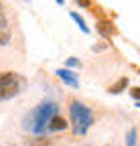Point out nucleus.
I'll return each instance as SVG.
<instances>
[{"label":"nucleus","instance_id":"f257e3e1","mask_svg":"<svg viewBox=\"0 0 140 146\" xmlns=\"http://www.w3.org/2000/svg\"><path fill=\"white\" fill-rule=\"evenodd\" d=\"M57 110H59V108H57L55 102H43V104H39L31 114H27L25 124H23L25 130H29V132H33V134H43V132H47V126H49L51 118L57 116Z\"/></svg>","mask_w":140,"mask_h":146},{"label":"nucleus","instance_id":"f03ea898","mask_svg":"<svg viewBox=\"0 0 140 146\" xmlns=\"http://www.w3.org/2000/svg\"><path fill=\"white\" fill-rule=\"evenodd\" d=\"M69 120H71V126H73V134L75 136H85L87 130L94 126V114L92 110L87 108L85 104L81 102H71L69 106Z\"/></svg>","mask_w":140,"mask_h":146},{"label":"nucleus","instance_id":"7ed1b4c3","mask_svg":"<svg viewBox=\"0 0 140 146\" xmlns=\"http://www.w3.org/2000/svg\"><path fill=\"white\" fill-rule=\"evenodd\" d=\"M23 89H25V77H21L14 71L0 73V102L16 98Z\"/></svg>","mask_w":140,"mask_h":146},{"label":"nucleus","instance_id":"20e7f679","mask_svg":"<svg viewBox=\"0 0 140 146\" xmlns=\"http://www.w3.org/2000/svg\"><path fill=\"white\" fill-rule=\"evenodd\" d=\"M10 25L4 16V10H2V4H0V47H4L10 43Z\"/></svg>","mask_w":140,"mask_h":146},{"label":"nucleus","instance_id":"39448f33","mask_svg":"<svg viewBox=\"0 0 140 146\" xmlns=\"http://www.w3.org/2000/svg\"><path fill=\"white\" fill-rule=\"evenodd\" d=\"M55 73H57V77H59L63 83L71 85V87H79V79H77V75H75L73 71H69V69H57Z\"/></svg>","mask_w":140,"mask_h":146},{"label":"nucleus","instance_id":"423d86ee","mask_svg":"<svg viewBox=\"0 0 140 146\" xmlns=\"http://www.w3.org/2000/svg\"><path fill=\"white\" fill-rule=\"evenodd\" d=\"M65 128H67V122L61 116H53L51 122H49V126H47V132H61Z\"/></svg>","mask_w":140,"mask_h":146},{"label":"nucleus","instance_id":"0eeeda50","mask_svg":"<svg viewBox=\"0 0 140 146\" xmlns=\"http://www.w3.org/2000/svg\"><path fill=\"white\" fill-rule=\"evenodd\" d=\"M98 31H100L104 36H112V35L116 33V29L112 27V23H100V25H98Z\"/></svg>","mask_w":140,"mask_h":146},{"label":"nucleus","instance_id":"6e6552de","mask_svg":"<svg viewBox=\"0 0 140 146\" xmlns=\"http://www.w3.org/2000/svg\"><path fill=\"white\" fill-rule=\"evenodd\" d=\"M136 144H138V132L136 128H130L126 132V146H136Z\"/></svg>","mask_w":140,"mask_h":146},{"label":"nucleus","instance_id":"1a4fd4ad","mask_svg":"<svg viewBox=\"0 0 140 146\" xmlns=\"http://www.w3.org/2000/svg\"><path fill=\"white\" fill-rule=\"evenodd\" d=\"M71 18H73V21L77 23V27H79V29H81V31H83L85 35H87V33H90V29H87V25H85V21H83V18H81V16H79L77 12H71Z\"/></svg>","mask_w":140,"mask_h":146},{"label":"nucleus","instance_id":"9d476101","mask_svg":"<svg viewBox=\"0 0 140 146\" xmlns=\"http://www.w3.org/2000/svg\"><path fill=\"white\" fill-rule=\"evenodd\" d=\"M126 85H128V79H126V77H122L116 85H112V87H110V94H120L122 87H126Z\"/></svg>","mask_w":140,"mask_h":146},{"label":"nucleus","instance_id":"9b49d317","mask_svg":"<svg viewBox=\"0 0 140 146\" xmlns=\"http://www.w3.org/2000/svg\"><path fill=\"white\" fill-rule=\"evenodd\" d=\"M31 146H49V140L47 138H35L31 142Z\"/></svg>","mask_w":140,"mask_h":146},{"label":"nucleus","instance_id":"f8f14e48","mask_svg":"<svg viewBox=\"0 0 140 146\" xmlns=\"http://www.w3.org/2000/svg\"><path fill=\"white\" fill-rule=\"evenodd\" d=\"M130 96H132L134 100H138V102H140V87H134V89L130 91Z\"/></svg>","mask_w":140,"mask_h":146},{"label":"nucleus","instance_id":"ddd939ff","mask_svg":"<svg viewBox=\"0 0 140 146\" xmlns=\"http://www.w3.org/2000/svg\"><path fill=\"white\" fill-rule=\"evenodd\" d=\"M67 65H69V67H75V65H79V61H77V59H69Z\"/></svg>","mask_w":140,"mask_h":146},{"label":"nucleus","instance_id":"4468645a","mask_svg":"<svg viewBox=\"0 0 140 146\" xmlns=\"http://www.w3.org/2000/svg\"><path fill=\"white\" fill-rule=\"evenodd\" d=\"M79 6H90V0H75Z\"/></svg>","mask_w":140,"mask_h":146},{"label":"nucleus","instance_id":"2eb2a0df","mask_svg":"<svg viewBox=\"0 0 140 146\" xmlns=\"http://www.w3.org/2000/svg\"><path fill=\"white\" fill-rule=\"evenodd\" d=\"M57 2H59V4H63V0H57Z\"/></svg>","mask_w":140,"mask_h":146}]
</instances>
